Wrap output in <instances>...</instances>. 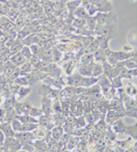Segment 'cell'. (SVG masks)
Wrapping results in <instances>:
<instances>
[{
	"label": "cell",
	"instance_id": "cell-1",
	"mask_svg": "<svg viewBox=\"0 0 137 152\" xmlns=\"http://www.w3.org/2000/svg\"><path fill=\"white\" fill-rule=\"evenodd\" d=\"M98 24H109L116 20V15L111 12H98L94 15Z\"/></svg>",
	"mask_w": 137,
	"mask_h": 152
},
{
	"label": "cell",
	"instance_id": "cell-2",
	"mask_svg": "<svg viewBox=\"0 0 137 152\" xmlns=\"http://www.w3.org/2000/svg\"><path fill=\"white\" fill-rule=\"evenodd\" d=\"M15 138L20 141L21 145L33 143L35 139L33 132H18L15 133Z\"/></svg>",
	"mask_w": 137,
	"mask_h": 152
},
{
	"label": "cell",
	"instance_id": "cell-3",
	"mask_svg": "<svg viewBox=\"0 0 137 152\" xmlns=\"http://www.w3.org/2000/svg\"><path fill=\"white\" fill-rule=\"evenodd\" d=\"M63 131L66 133H69V134L73 133V132L75 131V129L76 128L75 116H73V115L67 116L64 123L63 124Z\"/></svg>",
	"mask_w": 137,
	"mask_h": 152
},
{
	"label": "cell",
	"instance_id": "cell-4",
	"mask_svg": "<svg viewBox=\"0 0 137 152\" xmlns=\"http://www.w3.org/2000/svg\"><path fill=\"white\" fill-rule=\"evenodd\" d=\"M112 28H113V25H111L110 23L109 24H97L95 31L99 35L103 36V37H106L107 35L111 34Z\"/></svg>",
	"mask_w": 137,
	"mask_h": 152
},
{
	"label": "cell",
	"instance_id": "cell-5",
	"mask_svg": "<svg viewBox=\"0 0 137 152\" xmlns=\"http://www.w3.org/2000/svg\"><path fill=\"white\" fill-rule=\"evenodd\" d=\"M84 90L82 88H79L76 86H69L65 87L63 90L62 91V95L65 97H74V96H77L80 93L83 92Z\"/></svg>",
	"mask_w": 137,
	"mask_h": 152
},
{
	"label": "cell",
	"instance_id": "cell-6",
	"mask_svg": "<svg viewBox=\"0 0 137 152\" xmlns=\"http://www.w3.org/2000/svg\"><path fill=\"white\" fill-rule=\"evenodd\" d=\"M38 121H39V125H41L42 126L46 127V129L50 130V131L52 130V128L55 126L54 120H52L49 115L43 114L41 116L39 117Z\"/></svg>",
	"mask_w": 137,
	"mask_h": 152
},
{
	"label": "cell",
	"instance_id": "cell-7",
	"mask_svg": "<svg viewBox=\"0 0 137 152\" xmlns=\"http://www.w3.org/2000/svg\"><path fill=\"white\" fill-rule=\"evenodd\" d=\"M41 110L43 111V114L51 115L53 109H52V104L51 101V98H49L46 96H43L42 102H41Z\"/></svg>",
	"mask_w": 137,
	"mask_h": 152
},
{
	"label": "cell",
	"instance_id": "cell-8",
	"mask_svg": "<svg viewBox=\"0 0 137 152\" xmlns=\"http://www.w3.org/2000/svg\"><path fill=\"white\" fill-rule=\"evenodd\" d=\"M99 12H109L112 10V4L109 0H97L94 3Z\"/></svg>",
	"mask_w": 137,
	"mask_h": 152
},
{
	"label": "cell",
	"instance_id": "cell-9",
	"mask_svg": "<svg viewBox=\"0 0 137 152\" xmlns=\"http://www.w3.org/2000/svg\"><path fill=\"white\" fill-rule=\"evenodd\" d=\"M126 115L125 111L121 110H109L107 116H106V121L109 124H112L116 120H118L120 117H123Z\"/></svg>",
	"mask_w": 137,
	"mask_h": 152
},
{
	"label": "cell",
	"instance_id": "cell-10",
	"mask_svg": "<svg viewBox=\"0 0 137 152\" xmlns=\"http://www.w3.org/2000/svg\"><path fill=\"white\" fill-rule=\"evenodd\" d=\"M0 129L4 132L6 137H15V131L12 127V125L10 121H4L0 124Z\"/></svg>",
	"mask_w": 137,
	"mask_h": 152
},
{
	"label": "cell",
	"instance_id": "cell-11",
	"mask_svg": "<svg viewBox=\"0 0 137 152\" xmlns=\"http://www.w3.org/2000/svg\"><path fill=\"white\" fill-rule=\"evenodd\" d=\"M35 151H49L47 142L45 139H34L33 142Z\"/></svg>",
	"mask_w": 137,
	"mask_h": 152
},
{
	"label": "cell",
	"instance_id": "cell-12",
	"mask_svg": "<svg viewBox=\"0 0 137 152\" xmlns=\"http://www.w3.org/2000/svg\"><path fill=\"white\" fill-rule=\"evenodd\" d=\"M82 80H83V75H74L68 77V83L70 86L81 87L82 86Z\"/></svg>",
	"mask_w": 137,
	"mask_h": 152
},
{
	"label": "cell",
	"instance_id": "cell-13",
	"mask_svg": "<svg viewBox=\"0 0 137 152\" xmlns=\"http://www.w3.org/2000/svg\"><path fill=\"white\" fill-rule=\"evenodd\" d=\"M15 108L16 110V112L18 115H25V114H29V111L31 110V105L27 104V103H17L15 105Z\"/></svg>",
	"mask_w": 137,
	"mask_h": 152
},
{
	"label": "cell",
	"instance_id": "cell-14",
	"mask_svg": "<svg viewBox=\"0 0 137 152\" xmlns=\"http://www.w3.org/2000/svg\"><path fill=\"white\" fill-rule=\"evenodd\" d=\"M50 132H51V136L53 138H55L56 140H57V141L64 134V131H63V126H59V125L54 126Z\"/></svg>",
	"mask_w": 137,
	"mask_h": 152
},
{
	"label": "cell",
	"instance_id": "cell-15",
	"mask_svg": "<svg viewBox=\"0 0 137 152\" xmlns=\"http://www.w3.org/2000/svg\"><path fill=\"white\" fill-rule=\"evenodd\" d=\"M111 125H112L111 127H112V131L113 132H117V133H125L127 126L124 125L122 120L118 119V120H116V121H114Z\"/></svg>",
	"mask_w": 137,
	"mask_h": 152
},
{
	"label": "cell",
	"instance_id": "cell-16",
	"mask_svg": "<svg viewBox=\"0 0 137 152\" xmlns=\"http://www.w3.org/2000/svg\"><path fill=\"white\" fill-rule=\"evenodd\" d=\"M110 53L108 49H100V50H97L94 53V58L97 61H100V62H105V59H107V56Z\"/></svg>",
	"mask_w": 137,
	"mask_h": 152
},
{
	"label": "cell",
	"instance_id": "cell-17",
	"mask_svg": "<svg viewBox=\"0 0 137 152\" xmlns=\"http://www.w3.org/2000/svg\"><path fill=\"white\" fill-rule=\"evenodd\" d=\"M10 61H11V62L13 63L14 65L20 67L21 65H22L27 60H26V58L22 56V54L21 52H17V53L11 56Z\"/></svg>",
	"mask_w": 137,
	"mask_h": 152
},
{
	"label": "cell",
	"instance_id": "cell-18",
	"mask_svg": "<svg viewBox=\"0 0 137 152\" xmlns=\"http://www.w3.org/2000/svg\"><path fill=\"white\" fill-rule=\"evenodd\" d=\"M93 69H94V63L84 64L82 65L79 69V73L83 76H92L93 75Z\"/></svg>",
	"mask_w": 137,
	"mask_h": 152
},
{
	"label": "cell",
	"instance_id": "cell-19",
	"mask_svg": "<svg viewBox=\"0 0 137 152\" xmlns=\"http://www.w3.org/2000/svg\"><path fill=\"white\" fill-rule=\"evenodd\" d=\"M17 118L20 120L22 123H29V122H34V123H39V121L37 118L32 116L29 114H25V115H18Z\"/></svg>",
	"mask_w": 137,
	"mask_h": 152
},
{
	"label": "cell",
	"instance_id": "cell-20",
	"mask_svg": "<svg viewBox=\"0 0 137 152\" xmlns=\"http://www.w3.org/2000/svg\"><path fill=\"white\" fill-rule=\"evenodd\" d=\"M38 126H39V123H34V122L21 123L19 132H34Z\"/></svg>",
	"mask_w": 137,
	"mask_h": 152
},
{
	"label": "cell",
	"instance_id": "cell-21",
	"mask_svg": "<svg viewBox=\"0 0 137 152\" xmlns=\"http://www.w3.org/2000/svg\"><path fill=\"white\" fill-rule=\"evenodd\" d=\"M39 56L43 61H49L50 62V60L52 59V50L49 48L42 49Z\"/></svg>",
	"mask_w": 137,
	"mask_h": 152
},
{
	"label": "cell",
	"instance_id": "cell-22",
	"mask_svg": "<svg viewBox=\"0 0 137 152\" xmlns=\"http://www.w3.org/2000/svg\"><path fill=\"white\" fill-rule=\"evenodd\" d=\"M74 13H75V16H76L77 18H81V19H85V20H87L89 17L88 13L86 8L84 7H80V6H79V7L77 8L75 11H74Z\"/></svg>",
	"mask_w": 137,
	"mask_h": 152
},
{
	"label": "cell",
	"instance_id": "cell-23",
	"mask_svg": "<svg viewBox=\"0 0 137 152\" xmlns=\"http://www.w3.org/2000/svg\"><path fill=\"white\" fill-rule=\"evenodd\" d=\"M99 114L97 112H92V113H87L86 115V121L87 122H88L89 124L94 125L95 122H97L99 120Z\"/></svg>",
	"mask_w": 137,
	"mask_h": 152
},
{
	"label": "cell",
	"instance_id": "cell-24",
	"mask_svg": "<svg viewBox=\"0 0 137 152\" xmlns=\"http://www.w3.org/2000/svg\"><path fill=\"white\" fill-rule=\"evenodd\" d=\"M48 144V148H49V151H58V141L56 140L52 136H50V138L46 140Z\"/></svg>",
	"mask_w": 137,
	"mask_h": 152
},
{
	"label": "cell",
	"instance_id": "cell-25",
	"mask_svg": "<svg viewBox=\"0 0 137 152\" xmlns=\"http://www.w3.org/2000/svg\"><path fill=\"white\" fill-rule=\"evenodd\" d=\"M125 133L128 134L132 138L137 140V123L132 126H127Z\"/></svg>",
	"mask_w": 137,
	"mask_h": 152
},
{
	"label": "cell",
	"instance_id": "cell-26",
	"mask_svg": "<svg viewBox=\"0 0 137 152\" xmlns=\"http://www.w3.org/2000/svg\"><path fill=\"white\" fill-rule=\"evenodd\" d=\"M123 66H125L127 69H130V70H133V69H135L136 68H137V62L131 56L130 58H128V59H126V60H124L122 62Z\"/></svg>",
	"mask_w": 137,
	"mask_h": 152
},
{
	"label": "cell",
	"instance_id": "cell-27",
	"mask_svg": "<svg viewBox=\"0 0 137 152\" xmlns=\"http://www.w3.org/2000/svg\"><path fill=\"white\" fill-rule=\"evenodd\" d=\"M80 141V138L77 137V136H70V138L68 139V145H67V150H73L75 149L76 146L78 145Z\"/></svg>",
	"mask_w": 137,
	"mask_h": 152
},
{
	"label": "cell",
	"instance_id": "cell-28",
	"mask_svg": "<svg viewBox=\"0 0 137 152\" xmlns=\"http://www.w3.org/2000/svg\"><path fill=\"white\" fill-rule=\"evenodd\" d=\"M23 47V43L21 41H15L14 42V44L10 46V53L11 55H14L17 52H20L21 50Z\"/></svg>",
	"mask_w": 137,
	"mask_h": 152
},
{
	"label": "cell",
	"instance_id": "cell-29",
	"mask_svg": "<svg viewBox=\"0 0 137 152\" xmlns=\"http://www.w3.org/2000/svg\"><path fill=\"white\" fill-rule=\"evenodd\" d=\"M125 91H126V94L128 95V97H132L137 96V87L135 86L133 84L128 83Z\"/></svg>",
	"mask_w": 137,
	"mask_h": 152
},
{
	"label": "cell",
	"instance_id": "cell-30",
	"mask_svg": "<svg viewBox=\"0 0 137 152\" xmlns=\"http://www.w3.org/2000/svg\"><path fill=\"white\" fill-rule=\"evenodd\" d=\"M62 104V113H63L65 115H68L71 114V106L72 104L68 101H63Z\"/></svg>",
	"mask_w": 137,
	"mask_h": 152
},
{
	"label": "cell",
	"instance_id": "cell-31",
	"mask_svg": "<svg viewBox=\"0 0 137 152\" xmlns=\"http://www.w3.org/2000/svg\"><path fill=\"white\" fill-rule=\"evenodd\" d=\"M15 137H6L3 143V151H10V149Z\"/></svg>",
	"mask_w": 137,
	"mask_h": 152
},
{
	"label": "cell",
	"instance_id": "cell-32",
	"mask_svg": "<svg viewBox=\"0 0 137 152\" xmlns=\"http://www.w3.org/2000/svg\"><path fill=\"white\" fill-rule=\"evenodd\" d=\"M104 73V69H103L102 64H94V69H93V75L94 77H98L100 76Z\"/></svg>",
	"mask_w": 137,
	"mask_h": 152
},
{
	"label": "cell",
	"instance_id": "cell-33",
	"mask_svg": "<svg viewBox=\"0 0 137 152\" xmlns=\"http://www.w3.org/2000/svg\"><path fill=\"white\" fill-rule=\"evenodd\" d=\"M100 81H101L100 82V86H101L103 90L105 91L109 90V88L110 87V86H111V83L110 82L109 80H108V76L103 75L101 80H100Z\"/></svg>",
	"mask_w": 137,
	"mask_h": 152
},
{
	"label": "cell",
	"instance_id": "cell-34",
	"mask_svg": "<svg viewBox=\"0 0 137 152\" xmlns=\"http://www.w3.org/2000/svg\"><path fill=\"white\" fill-rule=\"evenodd\" d=\"M31 68H32V64L30 63L29 61H26L22 65H21L19 71L21 74L27 75V74H28L31 71Z\"/></svg>",
	"mask_w": 137,
	"mask_h": 152
},
{
	"label": "cell",
	"instance_id": "cell-35",
	"mask_svg": "<svg viewBox=\"0 0 137 152\" xmlns=\"http://www.w3.org/2000/svg\"><path fill=\"white\" fill-rule=\"evenodd\" d=\"M87 125V121L85 116H80L79 117H75V127L76 128H83L85 127Z\"/></svg>",
	"mask_w": 137,
	"mask_h": 152
},
{
	"label": "cell",
	"instance_id": "cell-36",
	"mask_svg": "<svg viewBox=\"0 0 137 152\" xmlns=\"http://www.w3.org/2000/svg\"><path fill=\"white\" fill-rule=\"evenodd\" d=\"M20 52L22 54V56L26 58V60H27V61H29L30 57L33 56V53H32V51H31V50H30V47H28L27 45H26V46H23L22 49L21 50Z\"/></svg>",
	"mask_w": 137,
	"mask_h": 152
},
{
	"label": "cell",
	"instance_id": "cell-37",
	"mask_svg": "<svg viewBox=\"0 0 137 152\" xmlns=\"http://www.w3.org/2000/svg\"><path fill=\"white\" fill-rule=\"evenodd\" d=\"M86 10H87V11H88V13L90 16H94V15H96L99 12L98 8H97V6L94 4H88L86 6Z\"/></svg>",
	"mask_w": 137,
	"mask_h": 152
},
{
	"label": "cell",
	"instance_id": "cell-38",
	"mask_svg": "<svg viewBox=\"0 0 137 152\" xmlns=\"http://www.w3.org/2000/svg\"><path fill=\"white\" fill-rule=\"evenodd\" d=\"M29 115H31L32 116L34 117H40L43 115V111L41 109H39V108H35V107H31V110L29 111Z\"/></svg>",
	"mask_w": 137,
	"mask_h": 152
},
{
	"label": "cell",
	"instance_id": "cell-39",
	"mask_svg": "<svg viewBox=\"0 0 137 152\" xmlns=\"http://www.w3.org/2000/svg\"><path fill=\"white\" fill-rule=\"evenodd\" d=\"M10 123L12 125V127L14 128V130L15 131V132H17L20 131V128H21V121L20 120L18 119V118H15L13 119L11 121H10Z\"/></svg>",
	"mask_w": 137,
	"mask_h": 152
},
{
	"label": "cell",
	"instance_id": "cell-40",
	"mask_svg": "<svg viewBox=\"0 0 137 152\" xmlns=\"http://www.w3.org/2000/svg\"><path fill=\"white\" fill-rule=\"evenodd\" d=\"M31 91L30 87H24V86H21L20 88L17 91V94L20 96L21 97H26L27 94Z\"/></svg>",
	"mask_w": 137,
	"mask_h": 152
},
{
	"label": "cell",
	"instance_id": "cell-41",
	"mask_svg": "<svg viewBox=\"0 0 137 152\" xmlns=\"http://www.w3.org/2000/svg\"><path fill=\"white\" fill-rule=\"evenodd\" d=\"M42 49L43 48L41 46H40L38 44H32L30 45V50H31L33 55H40V53L41 52Z\"/></svg>",
	"mask_w": 137,
	"mask_h": 152
},
{
	"label": "cell",
	"instance_id": "cell-42",
	"mask_svg": "<svg viewBox=\"0 0 137 152\" xmlns=\"http://www.w3.org/2000/svg\"><path fill=\"white\" fill-rule=\"evenodd\" d=\"M29 62L32 64V66H34V67H38L39 64L41 63V58L38 55H33L30 59H29Z\"/></svg>",
	"mask_w": 137,
	"mask_h": 152
},
{
	"label": "cell",
	"instance_id": "cell-43",
	"mask_svg": "<svg viewBox=\"0 0 137 152\" xmlns=\"http://www.w3.org/2000/svg\"><path fill=\"white\" fill-rule=\"evenodd\" d=\"M93 58H94V56L92 55V54H86V55H84L82 58V65L92 63Z\"/></svg>",
	"mask_w": 137,
	"mask_h": 152
},
{
	"label": "cell",
	"instance_id": "cell-44",
	"mask_svg": "<svg viewBox=\"0 0 137 152\" xmlns=\"http://www.w3.org/2000/svg\"><path fill=\"white\" fill-rule=\"evenodd\" d=\"M52 109L53 111L55 112V114H59L62 113V104L58 100H56L53 104H52Z\"/></svg>",
	"mask_w": 137,
	"mask_h": 152
},
{
	"label": "cell",
	"instance_id": "cell-45",
	"mask_svg": "<svg viewBox=\"0 0 137 152\" xmlns=\"http://www.w3.org/2000/svg\"><path fill=\"white\" fill-rule=\"evenodd\" d=\"M111 86L114 88H120L122 87V82H121V78L120 77H115L112 79V82H111Z\"/></svg>",
	"mask_w": 137,
	"mask_h": 152
},
{
	"label": "cell",
	"instance_id": "cell-46",
	"mask_svg": "<svg viewBox=\"0 0 137 152\" xmlns=\"http://www.w3.org/2000/svg\"><path fill=\"white\" fill-rule=\"evenodd\" d=\"M76 149L78 151H87V142L82 139V141H79L78 145L76 146Z\"/></svg>",
	"mask_w": 137,
	"mask_h": 152
},
{
	"label": "cell",
	"instance_id": "cell-47",
	"mask_svg": "<svg viewBox=\"0 0 137 152\" xmlns=\"http://www.w3.org/2000/svg\"><path fill=\"white\" fill-rule=\"evenodd\" d=\"M105 126H106V124L104 121H99V122L95 125V130L99 132H103L105 130Z\"/></svg>",
	"mask_w": 137,
	"mask_h": 152
},
{
	"label": "cell",
	"instance_id": "cell-48",
	"mask_svg": "<svg viewBox=\"0 0 137 152\" xmlns=\"http://www.w3.org/2000/svg\"><path fill=\"white\" fill-rule=\"evenodd\" d=\"M21 151H35L34 144L33 143H29V144L23 145L22 147H21Z\"/></svg>",
	"mask_w": 137,
	"mask_h": 152
},
{
	"label": "cell",
	"instance_id": "cell-49",
	"mask_svg": "<svg viewBox=\"0 0 137 152\" xmlns=\"http://www.w3.org/2000/svg\"><path fill=\"white\" fill-rule=\"evenodd\" d=\"M86 23V20L85 19H81V18H77L75 19L74 22H73V25L76 27V28H82Z\"/></svg>",
	"mask_w": 137,
	"mask_h": 152
},
{
	"label": "cell",
	"instance_id": "cell-50",
	"mask_svg": "<svg viewBox=\"0 0 137 152\" xmlns=\"http://www.w3.org/2000/svg\"><path fill=\"white\" fill-rule=\"evenodd\" d=\"M61 56V52H60L57 49H54V50H52V59L54 60L55 62L60 60Z\"/></svg>",
	"mask_w": 137,
	"mask_h": 152
},
{
	"label": "cell",
	"instance_id": "cell-51",
	"mask_svg": "<svg viewBox=\"0 0 137 152\" xmlns=\"http://www.w3.org/2000/svg\"><path fill=\"white\" fill-rule=\"evenodd\" d=\"M5 119V109H0V124L4 121Z\"/></svg>",
	"mask_w": 137,
	"mask_h": 152
},
{
	"label": "cell",
	"instance_id": "cell-52",
	"mask_svg": "<svg viewBox=\"0 0 137 152\" xmlns=\"http://www.w3.org/2000/svg\"><path fill=\"white\" fill-rule=\"evenodd\" d=\"M5 138H6L5 134L4 133V132L0 129V144H1L2 145H3V143H4V141Z\"/></svg>",
	"mask_w": 137,
	"mask_h": 152
},
{
	"label": "cell",
	"instance_id": "cell-53",
	"mask_svg": "<svg viewBox=\"0 0 137 152\" xmlns=\"http://www.w3.org/2000/svg\"><path fill=\"white\" fill-rule=\"evenodd\" d=\"M132 75H133V76H137V68L132 70Z\"/></svg>",
	"mask_w": 137,
	"mask_h": 152
},
{
	"label": "cell",
	"instance_id": "cell-54",
	"mask_svg": "<svg viewBox=\"0 0 137 152\" xmlns=\"http://www.w3.org/2000/svg\"><path fill=\"white\" fill-rule=\"evenodd\" d=\"M132 57H133V58H134V59H135V60L137 62V52H134V53H133V56H132Z\"/></svg>",
	"mask_w": 137,
	"mask_h": 152
},
{
	"label": "cell",
	"instance_id": "cell-55",
	"mask_svg": "<svg viewBox=\"0 0 137 152\" xmlns=\"http://www.w3.org/2000/svg\"><path fill=\"white\" fill-rule=\"evenodd\" d=\"M133 150H134V151H137V140H136V143L135 144L134 147H133Z\"/></svg>",
	"mask_w": 137,
	"mask_h": 152
},
{
	"label": "cell",
	"instance_id": "cell-56",
	"mask_svg": "<svg viewBox=\"0 0 137 152\" xmlns=\"http://www.w3.org/2000/svg\"><path fill=\"white\" fill-rule=\"evenodd\" d=\"M0 151H3V146L0 144Z\"/></svg>",
	"mask_w": 137,
	"mask_h": 152
},
{
	"label": "cell",
	"instance_id": "cell-57",
	"mask_svg": "<svg viewBox=\"0 0 137 152\" xmlns=\"http://www.w3.org/2000/svg\"><path fill=\"white\" fill-rule=\"evenodd\" d=\"M135 118H136L137 119V112H136V115H135Z\"/></svg>",
	"mask_w": 137,
	"mask_h": 152
},
{
	"label": "cell",
	"instance_id": "cell-58",
	"mask_svg": "<svg viewBox=\"0 0 137 152\" xmlns=\"http://www.w3.org/2000/svg\"><path fill=\"white\" fill-rule=\"evenodd\" d=\"M1 103H2V100H1V97H0V104H1Z\"/></svg>",
	"mask_w": 137,
	"mask_h": 152
},
{
	"label": "cell",
	"instance_id": "cell-59",
	"mask_svg": "<svg viewBox=\"0 0 137 152\" xmlns=\"http://www.w3.org/2000/svg\"><path fill=\"white\" fill-rule=\"evenodd\" d=\"M65 1H67V2H68V1H72V0H65Z\"/></svg>",
	"mask_w": 137,
	"mask_h": 152
},
{
	"label": "cell",
	"instance_id": "cell-60",
	"mask_svg": "<svg viewBox=\"0 0 137 152\" xmlns=\"http://www.w3.org/2000/svg\"><path fill=\"white\" fill-rule=\"evenodd\" d=\"M136 103H137V97H136Z\"/></svg>",
	"mask_w": 137,
	"mask_h": 152
}]
</instances>
